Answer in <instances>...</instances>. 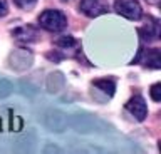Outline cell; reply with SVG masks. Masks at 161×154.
Segmentation results:
<instances>
[{
	"instance_id": "obj_5",
	"label": "cell",
	"mask_w": 161,
	"mask_h": 154,
	"mask_svg": "<svg viewBox=\"0 0 161 154\" xmlns=\"http://www.w3.org/2000/svg\"><path fill=\"white\" fill-rule=\"evenodd\" d=\"M114 8L119 15L129 19V20H138L141 17V5L138 0H116Z\"/></svg>"
},
{
	"instance_id": "obj_17",
	"label": "cell",
	"mask_w": 161,
	"mask_h": 154,
	"mask_svg": "<svg viewBox=\"0 0 161 154\" xmlns=\"http://www.w3.org/2000/svg\"><path fill=\"white\" fill-rule=\"evenodd\" d=\"M148 2H149V3H158L159 0H148Z\"/></svg>"
},
{
	"instance_id": "obj_8",
	"label": "cell",
	"mask_w": 161,
	"mask_h": 154,
	"mask_svg": "<svg viewBox=\"0 0 161 154\" xmlns=\"http://www.w3.org/2000/svg\"><path fill=\"white\" fill-rule=\"evenodd\" d=\"M65 86V77L62 72H50L45 79V87L50 94H57Z\"/></svg>"
},
{
	"instance_id": "obj_13",
	"label": "cell",
	"mask_w": 161,
	"mask_h": 154,
	"mask_svg": "<svg viewBox=\"0 0 161 154\" xmlns=\"http://www.w3.org/2000/svg\"><path fill=\"white\" fill-rule=\"evenodd\" d=\"M55 44H57L59 47H62V49H67V47H72L74 44H75V40H74L70 35H64V37L57 39V40H55Z\"/></svg>"
},
{
	"instance_id": "obj_6",
	"label": "cell",
	"mask_w": 161,
	"mask_h": 154,
	"mask_svg": "<svg viewBox=\"0 0 161 154\" xmlns=\"http://www.w3.org/2000/svg\"><path fill=\"white\" fill-rule=\"evenodd\" d=\"M126 109H128V111L133 114L138 121H144L146 116H148V106H146L144 99L141 96L131 97L128 101V104H126Z\"/></svg>"
},
{
	"instance_id": "obj_10",
	"label": "cell",
	"mask_w": 161,
	"mask_h": 154,
	"mask_svg": "<svg viewBox=\"0 0 161 154\" xmlns=\"http://www.w3.org/2000/svg\"><path fill=\"white\" fill-rule=\"evenodd\" d=\"M94 87L103 94H106L108 97H111L116 91V84L111 79H97V81H94Z\"/></svg>"
},
{
	"instance_id": "obj_9",
	"label": "cell",
	"mask_w": 161,
	"mask_h": 154,
	"mask_svg": "<svg viewBox=\"0 0 161 154\" xmlns=\"http://www.w3.org/2000/svg\"><path fill=\"white\" fill-rule=\"evenodd\" d=\"M139 35L146 42H154L159 39V24L156 20H149L139 29Z\"/></svg>"
},
{
	"instance_id": "obj_2",
	"label": "cell",
	"mask_w": 161,
	"mask_h": 154,
	"mask_svg": "<svg viewBox=\"0 0 161 154\" xmlns=\"http://www.w3.org/2000/svg\"><path fill=\"white\" fill-rule=\"evenodd\" d=\"M44 127L54 134H62L69 129V114L60 109H49L44 114Z\"/></svg>"
},
{
	"instance_id": "obj_16",
	"label": "cell",
	"mask_w": 161,
	"mask_h": 154,
	"mask_svg": "<svg viewBox=\"0 0 161 154\" xmlns=\"http://www.w3.org/2000/svg\"><path fill=\"white\" fill-rule=\"evenodd\" d=\"M8 12V5H7V0H0V17H5Z\"/></svg>"
},
{
	"instance_id": "obj_1",
	"label": "cell",
	"mask_w": 161,
	"mask_h": 154,
	"mask_svg": "<svg viewBox=\"0 0 161 154\" xmlns=\"http://www.w3.org/2000/svg\"><path fill=\"white\" fill-rule=\"evenodd\" d=\"M69 127H72L75 132L89 136V134H103L106 132L108 126L92 114L87 112H74L69 116Z\"/></svg>"
},
{
	"instance_id": "obj_4",
	"label": "cell",
	"mask_w": 161,
	"mask_h": 154,
	"mask_svg": "<svg viewBox=\"0 0 161 154\" xmlns=\"http://www.w3.org/2000/svg\"><path fill=\"white\" fill-rule=\"evenodd\" d=\"M32 64H34V56L27 49H17V50L10 52V56H8L10 69H14L17 72L27 71V69L32 67Z\"/></svg>"
},
{
	"instance_id": "obj_11",
	"label": "cell",
	"mask_w": 161,
	"mask_h": 154,
	"mask_svg": "<svg viewBox=\"0 0 161 154\" xmlns=\"http://www.w3.org/2000/svg\"><path fill=\"white\" fill-rule=\"evenodd\" d=\"M144 64L151 69H159L161 67V54L158 49H149L144 57Z\"/></svg>"
},
{
	"instance_id": "obj_14",
	"label": "cell",
	"mask_w": 161,
	"mask_h": 154,
	"mask_svg": "<svg viewBox=\"0 0 161 154\" xmlns=\"http://www.w3.org/2000/svg\"><path fill=\"white\" fill-rule=\"evenodd\" d=\"M149 94H151V99H153L154 102H159V101H161V84H159V82L154 84V86L151 87Z\"/></svg>"
},
{
	"instance_id": "obj_15",
	"label": "cell",
	"mask_w": 161,
	"mask_h": 154,
	"mask_svg": "<svg viewBox=\"0 0 161 154\" xmlns=\"http://www.w3.org/2000/svg\"><path fill=\"white\" fill-rule=\"evenodd\" d=\"M14 2H15V5L20 7V8H30V7L35 5L37 0H14Z\"/></svg>"
},
{
	"instance_id": "obj_3",
	"label": "cell",
	"mask_w": 161,
	"mask_h": 154,
	"mask_svg": "<svg viewBox=\"0 0 161 154\" xmlns=\"http://www.w3.org/2000/svg\"><path fill=\"white\" fill-rule=\"evenodd\" d=\"M39 24L49 32H59L67 25V17L60 10H45L39 17Z\"/></svg>"
},
{
	"instance_id": "obj_7",
	"label": "cell",
	"mask_w": 161,
	"mask_h": 154,
	"mask_svg": "<svg viewBox=\"0 0 161 154\" xmlns=\"http://www.w3.org/2000/svg\"><path fill=\"white\" fill-rule=\"evenodd\" d=\"M79 10L87 17H97L106 12V2L104 0H80Z\"/></svg>"
},
{
	"instance_id": "obj_12",
	"label": "cell",
	"mask_w": 161,
	"mask_h": 154,
	"mask_svg": "<svg viewBox=\"0 0 161 154\" xmlns=\"http://www.w3.org/2000/svg\"><path fill=\"white\" fill-rule=\"evenodd\" d=\"M14 94V84L8 79H0V101L7 99Z\"/></svg>"
}]
</instances>
